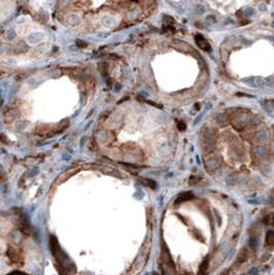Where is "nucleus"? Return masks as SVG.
I'll list each match as a JSON object with an SVG mask.
<instances>
[{"label": "nucleus", "instance_id": "obj_3", "mask_svg": "<svg viewBox=\"0 0 274 275\" xmlns=\"http://www.w3.org/2000/svg\"><path fill=\"white\" fill-rule=\"evenodd\" d=\"M221 166V160L217 157H209L205 160V167L208 171L212 172Z\"/></svg>", "mask_w": 274, "mask_h": 275}, {"label": "nucleus", "instance_id": "obj_27", "mask_svg": "<svg viewBox=\"0 0 274 275\" xmlns=\"http://www.w3.org/2000/svg\"><path fill=\"white\" fill-rule=\"evenodd\" d=\"M272 224L274 225V215H273V217H272Z\"/></svg>", "mask_w": 274, "mask_h": 275}, {"label": "nucleus", "instance_id": "obj_16", "mask_svg": "<svg viewBox=\"0 0 274 275\" xmlns=\"http://www.w3.org/2000/svg\"><path fill=\"white\" fill-rule=\"evenodd\" d=\"M216 122H217L221 126H225V125H227V123H228V119H227V116H225V114H219V116H216Z\"/></svg>", "mask_w": 274, "mask_h": 275}, {"label": "nucleus", "instance_id": "obj_19", "mask_svg": "<svg viewBox=\"0 0 274 275\" xmlns=\"http://www.w3.org/2000/svg\"><path fill=\"white\" fill-rule=\"evenodd\" d=\"M265 83L268 86H273L274 85V76H269L265 79Z\"/></svg>", "mask_w": 274, "mask_h": 275}, {"label": "nucleus", "instance_id": "obj_23", "mask_svg": "<svg viewBox=\"0 0 274 275\" xmlns=\"http://www.w3.org/2000/svg\"><path fill=\"white\" fill-rule=\"evenodd\" d=\"M256 86H258V87H262L263 85H264V83H263V79H262V78H260V77L256 78Z\"/></svg>", "mask_w": 274, "mask_h": 275}, {"label": "nucleus", "instance_id": "obj_4", "mask_svg": "<svg viewBox=\"0 0 274 275\" xmlns=\"http://www.w3.org/2000/svg\"><path fill=\"white\" fill-rule=\"evenodd\" d=\"M7 257L13 264H15V265L22 264V258H21V256L18 253V251L15 249H13V247H9L7 249Z\"/></svg>", "mask_w": 274, "mask_h": 275}, {"label": "nucleus", "instance_id": "obj_10", "mask_svg": "<svg viewBox=\"0 0 274 275\" xmlns=\"http://www.w3.org/2000/svg\"><path fill=\"white\" fill-rule=\"evenodd\" d=\"M172 46L176 48V50H188L191 48V46H189L186 43H184V41H179V40H175L172 42Z\"/></svg>", "mask_w": 274, "mask_h": 275}, {"label": "nucleus", "instance_id": "obj_5", "mask_svg": "<svg viewBox=\"0 0 274 275\" xmlns=\"http://www.w3.org/2000/svg\"><path fill=\"white\" fill-rule=\"evenodd\" d=\"M195 40H196L197 46L203 50H207V52H210L211 50V46L209 44L208 41L201 35V34H198V35L195 36Z\"/></svg>", "mask_w": 274, "mask_h": 275}, {"label": "nucleus", "instance_id": "obj_17", "mask_svg": "<svg viewBox=\"0 0 274 275\" xmlns=\"http://www.w3.org/2000/svg\"><path fill=\"white\" fill-rule=\"evenodd\" d=\"M202 178L200 176H196V175H193V176L190 177L189 179V184H191V186H197V184H199V182H201Z\"/></svg>", "mask_w": 274, "mask_h": 275}, {"label": "nucleus", "instance_id": "obj_6", "mask_svg": "<svg viewBox=\"0 0 274 275\" xmlns=\"http://www.w3.org/2000/svg\"><path fill=\"white\" fill-rule=\"evenodd\" d=\"M194 199V194L192 192H184L178 195V197L176 198V204L179 203H184V202L190 201V200Z\"/></svg>", "mask_w": 274, "mask_h": 275}, {"label": "nucleus", "instance_id": "obj_7", "mask_svg": "<svg viewBox=\"0 0 274 275\" xmlns=\"http://www.w3.org/2000/svg\"><path fill=\"white\" fill-rule=\"evenodd\" d=\"M48 245H50V252H52L54 256H55L56 253H57V252L61 249L60 246H59L58 240H57V238H56L55 236H53V235H52V236L50 237V243H48Z\"/></svg>", "mask_w": 274, "mask_h": 275}, {"label": "nucleus", "instance_id": "obj_11", "mask_svg": "<svg viewBox=\"0 0 274 275\" xmlns=\"http://www.w3.org/2000/svg\"><path fill=\"white\" fill-rule=\"evenodd\" d=\"M247 258H248V253H247V250L244 248V249H242L241 252L239 253L238 258H237L236 264L237 265H240V264H242V263H244L247 260Z\"/></svg>", "mask_w": 274, "mask_h": 275}, {"label": "nucleus", "instance_id": "obj_25", "mask_svg": "<svg viewBox=\"0 0 274 275\" xmlns=\"http://www.w3.org/2000/svg\"><path fill=\"white\" fill-rule=\"evenodd\" d=\"M260 7H261V10H262V11H264V10H265V8H264V7H265V5H264V4H261V6H260Z\"/></svg>", "mask_w": 274, "mask_h": 275}, {"label": "nucleus", "instance_id": "obj_22", "mask_svg": "<svg viewBox=\"0 0 274 275\" xmlns=\"http://www.w3.org/2000/svg\"><path fill=\"white\" fill-rule=\"evenodd\" d=\"M258 272H259V270H258V268H252V269H250L249 270V275H258Z\"/></svg>", "mask_w": 274, "mask_h": 275}, {"label": "nucleus", "instance_id": "obj_1", "mask_svg": "<svg viewBox=\"0 0 274 275\" xmlns=\"http://www.w3.org/2000/svg\"><path fill=\"white\" fill-rule=\"evenodd\" d=\"M248 123H249V116L246 114H237V116H234V119L232 120V126L236 129V130H238V131H240V130L245 128Z\"/></svg>", "mask_w": 274, "mask_h": 275}, {"label": "nucleus", "instance_id": "obj_14", "mask_svg": "<svg viewBox=\"0 0 274 275\" xmlns=\"http://www.w3.org/2000/svg\"><path fill=\"white\" fill-rule=\"evenodd\" d=\"M208 263H209L208 259H205V260L201 263L200 268H199V275H204V274H205V272H206V270H207V268H208Z\"/></svg>", "mask_w": 274, "mask_h": 275}, {"label": "nucleus", "instance_id": "obj_15", "mask_svg": "<svg viewBox=\"0 0 274 275\" xmlns=\"http://www.w3.org/2000/svg\"><path fill=\"white\" fill-rule=\"evenodd\" d=\"M139 182H141L142 184L146 186V187H149L151 189H155L156 188V182L151 180V179H147V178H140Z\"/></svg>", "mask_w": 274, "mask_h": 275}, {"label": "nucleus", "instance_id": "obj_18", "mask_svg": "<svg viewBox=\"0 0 274 275\" xmlns=\"http://www.w3.org/2000/svg\"><path fill=\"white\" fill-rule=\"evenodd\" d=\"M261 122H262L261 116H254V118H252V124L254 125V126H258V125L261 124Z\"/></svg>", "mask_w": 274, "mask_h": 275}, {"label": "nucleus", "instance_id": "obj_13", "mask_svg": "<svg viewBox=\"0 0 274 275\" xmlns=\"http://www.w3.org/2000/svg\"><path fill=\"white\" fill-rule=\"evenodd\" d=\"M258 244H259V240H258V238L256 237H250L249 238V241H248V246L249 248L252 250H256V248H258Z\"/></svg>", "mask_w": 274, "mask_h": 275}, {"label": "nucleus", "instance_id": "obj_20", "mask_svg": "<svg viewBox=\"0 0 274 275\" xmlns=\"http://www.w3.org/2000/svg\"><path fill=\"white\" fill-rule=\"evenodd\" d=\"M177 128H178L179 131H184V130H186V124H184V122H178V123H177Z\"/></svg>", "mask_w": 274, "mask_h": 275}, {"label": "nucleus", "instance_id": "obj_9", "mask_svg": "<svg viewBox=\"0 0 274 275\" xmlns=\"http://www.w3.org/2000/svg\"><path fill=\"white\" fill-rule=\"evenodd\" d=\"M252 153H254V156L258 157V158H263V157L266 155L267 149L264 145L258 144V145H254V147H252Z\"/></svg>", "mask_w": 274, "mask_h": 275}, {"label": "nucleus", "instance_id": "obj_26", "mask_svg": "<svg viewBox=\"0 0 274 275\" xmlns=\"http://www.w3.org/2000/svg\"><path fill=\"white\" fill-rule=\"evenodd\" d=\"M227 274H228V271H224V272H221L219 275H227Z\"/></svg>", "mask_w": 274, "mask_h": 275}, {"label": "nucleus", "instance_id": "obj_12", "mask_svg": "<svg viewBox=\"0 0 274 275\" xmlns=\"http://www.w3.org/2000/svg\"><path fill=\"white\" fill-rule=\"evenodd\" d=\"M266 244L269 246H273L274 245V231H269L266 235Z\"/></svg>", "mask_w": 274, "mask_h": 275}, {"label": "nucleus", "instance_id": "obj_2", "mask_svg": "<svg viewBox=\"0 0 274 275\" xmlns=\"http://www.w3.org/2000/svg\"><path fill=\"white\" fill-rule=\"evenodd\" d=\"M162 258H163L164 265L166 266V268L170 271H174V263L172 258H171L170 252H169L168 248L166 247V245L163 244V248H162Z\"/></svg>", "mask_w": 274, "mask_h": 275}, {"label": "nucleus", "instance_id": "obj_28", "mask_svg": "<svg viewBox=\"0 0 274 275\" xmlns=\"http://www.w3.org/2000/svg\"><path fill=\"white\" fill-rule=\"evenodd\" d=\"M153 275H158V274H153Z\"/></svg>", "mask_w": 274, "mask_h": 275}, {"label": "nucleus", "instance_id": "obj_21", "mask_svg": "<svg viewBox=\"0 0 274 275\" xmlns=\"http://www.w3.org/2000/svg\"><path fill=\"white\" fill-rule=\"evenodd\" d=\"M76 46H77L78 48H85V46H87V43L81 40H76Z\"/></svg>", "mask_w": 274, "mask_h": 275}, {"label": "nucleus", "instance_id": "obj_8", "mask_svg": "<svg viewBox=\"0 0 274 275\" xmlns=\"http://www.w3.org/2000/svg\"><path fill=\"white\" fill-rule=\"evenodd\" d=\"M267 139V132L265 130H259L258 132H256L254 136V141L256 143H263L266 141Z\"/></svg>", "mask_w": 274, "mask_h": 275}, {"label": "nucleus", "instance_id": "obj_24", "mask_svg": "<svg viewBox=\"0 0 274 275\" xmlns=\"http://www.w3.org/2000/svg\"><path fill=\"white\" fill-rule=\"evenodd\" d=\"M268 258H270V255H269V253H267V255H264V256H263V258H262V261H263V262H265V261L269 260Z\"/></svg>", "mask_w": 274, "mask_h": 275}]
</instances>
